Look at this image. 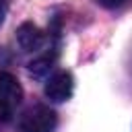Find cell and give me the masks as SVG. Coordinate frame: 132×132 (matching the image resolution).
Instances as JSON below:
<instances>
[{"instance_id":"cell-1","label":"cell","mask_w":132,"mask_h":132,"mask_svg":"<svg viewBox=\"0 0 132 132\" xmlns=\"http://www.w3.org/2000/svg\"><path fill=\"white\" fill-rule=\"evenodd\" d=\"M23 97V89L19 80L10 72H0V124L12 120Z\"/></svg>"},{"instance_id":"cell-2","label":"cell","mask_w":132,"mask_h":132,"mask_svg":"<svg viewBox=\"0 0 132 132\" xmlns=\"http://www.w3.org/2000/svg\"><path fill=\"white\" fill-rule=\"evenodd\" d=\"M56 124H58V118L54 109L45 105H33L21 116L19 130L21 132H54Z\"/></svg>"},{"instance_id":"cell-3","label":"cell","mask_w":132,"mask_h":132,"mask_svg":"<svg viewBox=\"0 0 132 132\" xmlns=\"http://www.w3.org/2000/svg\"><path fill=\"white\" fill-rule=\"evenodd\" d=\"M72 91H74V80H72V74L70 72H56L47 78L45 82V97L50 101H56V103H62V101H68L72 97Z\"/></svg>"},{"instance_id":"cell-4","label":"cell","mask_w":132,"mask_h":132,"mask_svg":"<svg viewBox=\"0 0 132 132\" xmlns=\"http://www.w3.org/2000/svg\"><path fill=\"white\" fill-rule=\"evenodd\" d=\"M16 43L21 45L23 52H37L45 43V35L33 25V23H23L16 29Z\"/></svg>"},{"instance_id":"cell-5","label":"cell","mask_w":132,"mask_h":132,"mask_svg":"<svg viewBox=\"0 0 132 132\" xmlns=\"http://www.w3.org/2000/svg\"><path fill=\"white\" fill-rule=\"evenodd\" d=\"M54 62H56V54H43V56H39L37 60H33V62L29 64V72H31L35 78H41V76H45V74L52 70Z\"/></svg>"},{"instance_id":"cell-6","label":"cell","mask_w":132,"mask_h":132,"mask_svg":"<svg viewBox=\"0 0 132 132\" xmlns=\"http://www.w3.org/2000/svg\"><path fill=\"white\" fill-rule=\"evenodd\" d=\"M101 6H105V8H120L122 4H126L128 0H97Z\"/></svg>"},{"instance_id":"cell-7","label":"cell","mask_w":132,"mask_h":132,"mask_svg":"<svg viewBox=\"0 0 132 132\" xmlns=\"http://www.w3.org/2000/svg\"><path fill=\"white\" fill-rule=\"evenodd\" d=\"M6 8H8V0H0V25L6 16Z\"/></svg>"}]
</instances>
